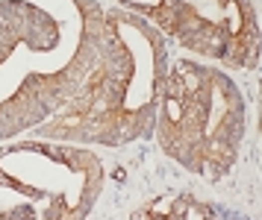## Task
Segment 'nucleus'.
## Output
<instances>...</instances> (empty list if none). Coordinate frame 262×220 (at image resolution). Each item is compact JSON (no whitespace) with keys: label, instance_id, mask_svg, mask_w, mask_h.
<instances>
[{"label":"nucleus","instance_id":"1","mask_svg":"<svg viewBox=\"0 0 262 220\" xmlns=\"http://www.w3.org/2000/svg\"><path fill=\"white\" fill-rule=\"evenodd\" d=\"M135 3H147V6H159L162 0H135Z\"/></svg>","mask_w":262,"mask_h":220}]
</instances>
